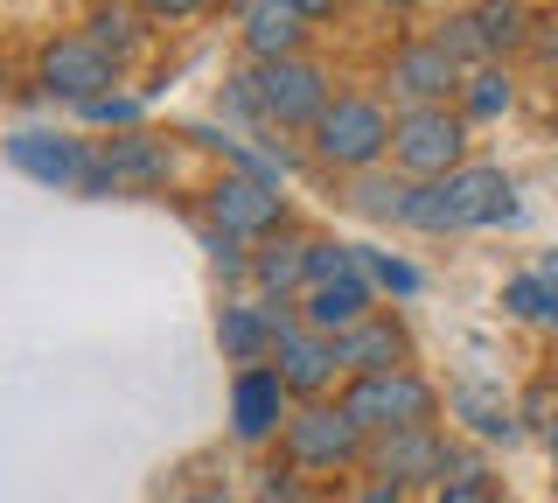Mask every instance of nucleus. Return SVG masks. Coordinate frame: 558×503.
Instances as JSON below:
<instances>
[{
	"label": "nucleus",
	"mask_w": 558,
	"mask_h": 503,
	"mask_svg": "<svg viewBox=\"0 0 558 503\" xmlns=\"http://www.w3.org/2000/svg\"><path fill=\"white\" fill-rule=\"evenodd\" d=\"M517 203H510V176L502 168H482V161H461L447 176H426L405 189V217L412 231L426 238H447V231H475V224H510Z\"/></svg>",
	"instance_id": "obj_1"
},
{
	"label": "nucleus",
	"mask_w": 558,
	"mask_h": 503,
	"mask_svg": "<svg viewBox=\"0 0 558 503\" xmlns=\"http://www.w3.org/2000/svg\"><path fill=\"white\" fill-rule=\"evenodd\" d=\"M342 406L356 412L363 433H391V427H426L440 412V392L412 371V363H384V371H349Z\"/></svg>",
	"instance_id": "obj_2"
},
{
	"label": "nucleus",
	"mask_w": 558,
	"mask_h": 503,
	"mask_svg": "<svg viewBox=\"0 0 558 503\" xmlns=\"http://www.w3.org/2000/svg\"><path fill=\"white\" fill-rule=\"evenodd\" d=\"M447 462H453V447L426 427H391V433H371V447H363V468H371V503H391V496H405V490H433V482L447 476Z\"/></svg>",
	"instance_id": "obj_3"
},
{
	"label": "nucleus",
	"mask_w": 558,
	"mask_h": 503,
	"mask_svg": "<svg viewBox=\"0 0 558 503\" xmlns=\"http://www.w3.org/2000/svg\"><path fill=\"white\" fill-rule=\"evenodd\" d=\"M307 133H314V154L328 168H349V176H363L391 154V112L377 98H328Z\"/></svg>",
	"instance_id": "obj_4"
},
{
	"label": "nucleus",
	"mask_w": 558,
	"mask_h": 503,
	"mask_svg": "<svg viewBox=\"0 0 558 503\" xmlns=\"http://www.w3.org/2000/svg\"><path fill=\"white\" fill-rule=\"evenodd\" d=\"M391 161L405 168L412 182L461 168L468 161V119L447 112V98H440V106H405L391 119Z\"/></svg>",
	"instance_id": "obj_5"
},
{
	"label": "nucleus",
	"mask_w": 558,
	"mask_h": 503,
	"mask_svg": "<svg viewBox=\"0 0 558 503\" xmlns=\"http://www.w3.org/2000/svg\"><path fill=\"white\" fill-rule=\"evenodd\" d=\"M244 77H252V98H258V119H266V127H314L322 106H328V71L307 63L301 49H293V57H258Z\"/></svg>",
	"instance_id": "obj_6"
},
{
	"label": "nucleus",
	"mask_w": 558,
	"mask_h": 503,
	"mask_svg": "<svg viewBox=\"0 0 558 503\" xmlns=\"http://www.w3.org/2000/svg\"><path fill=\"white\" fill-rule=\"evenodd\" d=\"M279 441H287V455L293 468H349V462H363V447H371V433L356 427V412L342 406H301V412H287V427H279Z\"/></svg>",
	"instance_id": "obj_7"
},
{
	"label": "nucleus",
	"mask_w": 558,
	"mask_h": 503,
	"mask_svg": "<svg viewBox=\"0 0 558 503\" xmlns=\"http://www.w3.org/2000/svg\"><path fill=\"white\" fill-rule=\"evenodd\" d=\"M287 398L293 385L279 378V363H238V378H231V433L244 447H258V441H272L279 427H287Z\"/></svg>",
	"instance_id": "obj_8"
},
{
	"label": "nucleus",
	"mask_w": 558,
	"mask_h": 503,
	"mask_svg": "<svg viewBox=\"0 0 558 503\" xmlns=\"http://www.w3.org/2000/svg\"><path fill=\"white\" fill-rule=\"evenodd\" d=\"M293 322H301V308L272 301V294H266V301H231L217 315V350L231 357V363H266Z\"/></svg>",
	"instance_id": "obj_9"
},
{
	"label": "nucleus",
	"mask_w": 558,
	"mask_h": 503,
	"mask_svg": "<svg viewBox=\"0 0 558 503\" xmlns=\"http://www.w3.org/2000/svg\"><path fill=\"white\" fill-rule=\"evenodd\" d=\"M209 217H217L223 231H238V238H272L279 224H287V196H279V182L238 168V176H223L209 189Z\"/></svg>",
	"instance_id": "obj_10"
},
{
	"label": "nucleus",
	"mask_w": 558,
	"mask_h": 503,
	"mask_svg": "<svg viewBox=\"0 0 558 503\" xmlns=\"http://www.w3.org/2000/svg\"><path fill=\"white\" fill-rule=\"evenodd\" d=\"M105 84H119V57L105 43H92V36H57L43 49V92L49 98H92V92H105Z\"/></svg>",
	"instance_id": "obj_11"
},
{
	"label": "nucleus",
	"mask_w": 558,
	"mask_h": 503,
	"mask_svg": "<svg viewBox=\"0 0 558 503\" xmlns=\"http://www.w3.org/2000/svg\"><path fill=\"white\" fill-rule=\"evenodd\" d=\"M384 84H391V98H405V106H440V98L461 92V57L426 36V43H405L391 57V71H384Z\"/></svg>",
	"instance_id": "obj_12"
},
{
	"label": "nucleus",
	"mask_w": 558,
	"mask_h": 503,
	"mask_svg": "<svg viewBox=\"0 0 558 503\" xmlns=\"http://www.w3.org/2000/svg\"><path fill=\"white\" fill-rule=\"evenodd\" d=\"M272 363H279V378L293 385V398H322L336 378H349L342 357H336V336H328V328H314V322H293L287 336H279Z\"/></svg>",
	"instance_id": "obj_13"
},
{
	"label": "nucleus",
	"mask_w": 558,
	"mask_h": 503,
	"mask_svg": "<svg viewBox=\"0 0 558 503\" xmlns=\"http://www.w3.org/2000/svg\"><path fill=\"white\" fill-rule=\"evenodd\" d=\"M8 161L22 168V176L49 182V189H77L84 161H92V147L70 141V133H49V127H22V133L8 141Z\"/></svg>",
	"instance_id": "obj_14"
},
{
	"label": "nucleus",
	"mask_w": 558,
	"mask_h": 503,
	"mask_svg": "<svg viewBox=\"0 0 558 503\" xmlns=\"http://www.w3.org/2000/svg\"><path fill=\"white\" fill-rule=\"evenodd\" d=\"M336 357L342 371H384V363H412V336L398 315H356L349 328H336Z\"/></svg>",
	"instance_id": "obj_15"
},
{
	"label": "nucleus",
	"mask_w": 558,
	"mask_h": 503,
	"mask_svg": "<svg viewBox=\"0 0 558 503\" xmlns=\"http://www.w3.org/2000/svg\"><path fill=\"white\" fill-rule=\"evenodd\" d=\"M371 301H377V280L363 266H349V273H336V280H307L301 287V322H314V328H349L356 315H371Z\"/></svg>",
	"instance_id": "obj_16"
},
{
	"label": "nucleus",
	"mask_w": 558,
	"mask_h": 503,
	"mask_svg": "<svg viewBox=\"0 0 558 503\" xmlns=\"http://www.w3.org/2000/svg\"><path fill=\"white\" fill-rule=\"evenodd\" d=\"M244 49H252V63L258 57H293V49L307 43V14H301V0H244Z\"/></svg>",
	"instance_id": "obj_17"
},
{
	"label": "nucleus",
	"mask_w": 558,
	"mask_h": 503,
	"mask_svg": "<svg viewBox=\"0 0 558 503\" xmlns=\"http://www.w3.org/2000/svg\"><path fill=\"white\" fill-rule=\"evenodd\" d=\"M98 154L112 161L119 189H161V182L174 176V154H168V141H161V133H140V127H119V141H105Z\"/></svg>",
	"instance_id": "obj_18"
},
{
	"label": "nucleus",
	"mask_w": 558,
	"mask_h": 503,
	"mask_svg": "<svg viewBox=\"0 0 558 503\" xmlns=\"http://www.w3.org/2000/svg\"><path fill=\"white\" fill-rule=\"evenodd\" d=\"M447 412L461 420L468 433H482V441H517V412H510V398H502L496 385H453L447 392Z\"/></svg>",
	"instance_id": "obj_19"
},
{
	"label": "nucleus",
	"mask_w": 558,
	"mask_h": 503,
	"mask_svg": "<svg viewBox=\"0 0 558 503\" xmlns=\"http://www.w3.org/2000/svg\"><path fill=\"white\" fill-rule=\"evenodd\" d=\"M252 280L258 294H272V301H287L293 287H307V238H266V252L252 259Z\"/></svg>",
	"instance_id": "obj_20"
},
{
	"label": "nucleus",
	"mask_w": 558,
	"mask_h": 503,
	"mask_svg": "<svg viewBox=\"0 0 558 503\" xmlns=\"http://www.w3.org/2000/svg\"><path fill=\"white\" fill-rule=\"evenodd\" d=\"M453 98H461V119H468V127H482V119H502V112H510V71H496V57H488V63H468V71H461V92H453Z\"/></svg>",
	"instance_id": "obj_21"
},
{
	"label": "nucleus",
	"mask_w": 558,
	"mask_h": 503,
	"mask_svg": "<svg viewBox=\"0 0 558 503\" xmlns=\"http://www.w3.org/2000/svg\"><path fill=\"white\" fill-rule=\"evenodd\" d=\"M502 308H510L517 322H551L558 328V287L545 273H517V280H502Z\"/></svg>",
	"instance_id": "obj_22"
},
{
	"label": "nucleus",
	"mask_w": 558,
	"mask_h": 503,
	"mask_svg": "<svg viewBox=\"0 0 558 503\" xmlns=\"http://www.w3.org/2000/svg\"><path fill=\"white\" fill-rule=\"evenodd\" d=\"M475 22H482L488 49H517L523 36H531V22H523V0H482Z\"/></svg>",
	"instance_id": "obj_23"
},
{
	"label": "nucleus",
	"mask_w": 558,
	"mask_h": 503,
	"mask_svg": "<svg viewBox=\"0 0 558 503\" xmlns=\"http://www.w3.org/2000/svg\"><path fill=\"white\" fill-rule=\"evenodd\" d=\"M447 468H453V476H440V482H433V490H440L447 503H488V496H496V476H488V468H482V462H468V455H453Z\"/></svg>",
	"instance_id": "obj_24"
},
{
	"label": "nucleus",
	"mask_w": 558,
	"mask_h": 503,
	"mask_svg": "<svg viewBox=\"0 0 558 503\" xmlns=\"http://www.w3.org/2000/svg\"><path fill=\"white\" fill-rule=\"evenodd\" d=\"M196 238H203V252L217 259L223 280H252V259H244V238H238V231H223V224L209 217V224H196Z\"/></svg>",
	"instance_id": "obj_25"
},
{
	"label": "nucleus",
	"mask_w": 558,
	"mask_h": 503,
	"mask_svg": "<svg viewBox=\"0 0 558 503\" xmlns=\"http://www.w3.org/2000/svg\"><path fill=\"white\" fill-rule=\"evenodd\" d=\"M440 43L461 57V71H468V63H488V57H496V49H488V36H482V22H475V8H468V14H447V22H440Z\"/></svg>",
	"instance_id": "obj_26"
},
{
	"label": "nucleus",
	"mask_w": 558,
	"mask_h": 503,
	"mask_svg": "<svg viewBox=\"0 0 558 503\" xmlns=\"http://www.w3.org/2000/svg\"><path fill=\"white\" fill-rule=\"evenodd\" d=\"M349 203H356V211L363 217H405V182H384V176H371V168H363V182H356V196H349Z\"/></svg>",
	"instance_id": "obj_27"
},
{
	"label": "nucleus",
	"mask_w": 558,
	"mask_h": 503,
	"mask_svg": "<svg viewBox=\"0 0 558 503\" xmlns=\"http://www.w3.org/2000/svg\"><path fill=\"white\" fill-rule=\"evenodd\" d=\"M77 112L92 127H140V98H126V92H92V98H77Z\"/></svg>",
	"instance_id": "obj_28"
},
{
	"label": "nucleus",
	"mask_w": 558,
	"mask_h": 503,
	"mask_svg": "<svg viewBox=\"0 0 558 503\" xmlns=\"http://www.w3.org/2000/svg\"><path fill=\"white\" fill-rule=\"evenodd\" d=\"M92 43H105L112 57H126V49H140V22L126 8H98L92 14Z\"/></svg>",
	"instance_id": "obj_29"
},
{
	"label": "nucleus",
	"mask_w": 558,
	"mask_h": 503,
	"mask_svg": "<svg viewBox=\"0 0 558 503\" xmlns=\"http://www.w3.org/2000/svg\"><path fill=\"white\" fill-rule=\"evenodd\" d=\"M363 259V273L384 287V294H418V273L405 266V259H391V252H356Z\"/></svg>",
	"instance_id": "obj_30"
},
{
	"label": "nucleus",
	"mask_w": 558,
	"mask_h": 503,
	"mask_svg": "<svg viewBox=\"0 0 558 503\" xmlns=\"http://www.w3.org/2000/svg\"><path fill=\"white\" fill-rule=\"evenodd\" d=\"M349 266H363L349 245H336V238H307V280H336V273Z\"/></svg>",
	"instance_id": "obj_31"
},
{
	"label": "nucleus",
	"mask_w": 558,
	"mask_h": 503,
	"mask_svg": "<svg viewBox=\"0 0 558 503\" xmlns=\"http://www.w3.org/2000/svg\"><path fill=\"white\" fill-rule=\"evenodd\" d=\"M140 8H147L154 22H182V14H203L209 0H140Z\"/></svg>",
	"instance_id": "obj_32"
},
{
	"label": "nucleus",
	"mask_w": 558,
	"mask_h": 503,
	"mask_svg": "<svg viewBox=\"0 0 558 503\" xmlns=\"http://www.w3.org/2000/svg\"><path fill=\"white\" fill-rule=\"evenodd\" d=\"M336 8H342V0H301V14H307V22H328Z\"/></svg>",
	"instance_id": "obj_33"
},
{
	"label": "nucleus",
	"mask_w": 558,
	"mask_h": 503,
	"mask_svg": "<svg viewBox=\"0 0 558 503\" xmlns=\"http://www.w3.org/2000/svg\"><path fill=\"white\" fill-rule=\"evenodd\" d=\"M545 447H551V462H558V398H551V412H545Z\"/></svg>",
	"instance_id": "obj_34"
},
{
	"label": "nucleus",
	"mask_w": 558,
	"mask_h": 503,
	"mask_svg": "<svg viewBox=\"0 0 558 503\" xmlns=\"http://www.w3.org/2000/svg\"><path fill=\"white\" fill-rule=\"evenodd\" d=\"M537 273H545V280L558 287V252H545V266H537Z\"/></svg>",
	"instance_id": "obj_35"
},
{
	"label": "nucleus",
	"mask_w": 558,
	"mask_h": 503,
	"mask_svg": "<svg viewBox=\"0 0 558 503\" xmlns=\"http://www.w3.org/2000/svg\"><path fill=\"white\" fill-rule=\"evenodd\" d=\"M377 8H391V14H405V8H412V0H377Z\"/></svg>",
	"instance_id": "obj_36"
}]
</instances>
